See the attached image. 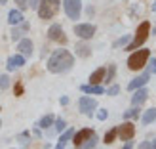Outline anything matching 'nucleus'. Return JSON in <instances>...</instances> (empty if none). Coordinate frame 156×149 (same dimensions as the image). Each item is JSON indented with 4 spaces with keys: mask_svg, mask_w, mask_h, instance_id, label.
I'll use <instances>...</instances> for the list:
<instances>
[{
    "mask_svg": "<svg viewBox=\"0 0 156 149\" xmlns=\"http://www.w3.org/2000/svg\"><path fill=\"white\" fill-rule=\"evenodd\" d=\"M74 65V58L69 50H55L48 59V71L50 73H67Z\"/></svg>",
    "mask_w": 156,
    "mask_h": 149,
    "instance_id": "f257e3e1",
    "label": "nucleus"
},
{
    "mask_svg": "<svg viewBox=\"0 0 156 149\" xmlns=\"http://www.w3.org/2000/svg\"><path fill=\"white\" fill-rule=\"evenodd\" d=\"M151 35V23L149 21H143L141 25L137 27V33H135V38L131 40V44L126 46V50H139L141 46L147 42V38Z\"/></svg>",
    "mask_w": 156,
    "mask_h": 149,
    "instance_id": "f03ea898",
    "label": "nucleus"
},
{
    "mask_svg": "<svg viewBox=\"0 0 156 149\" xmlns=\"http://www.w3.org/2000/svg\"><path fill=\"white\" fill-rule=\"evenodd\" d=\"M149 56H151V52L145 50V48L133 52L128 58V67L131 69V71H141V69L147 65V61H149Z\"/></svg>",
    "mask_w": 156,
    "mask_h": 149,
    "instance_id": "7ed1b4c3",
    "label": "nucleus"
},
{
    "mask_svg": "<svg viewBox=\"0 0 156 149\" xmlns=\"http://www.w3.org/2000/svg\"><path fill=\"white\" fill-rule=\"evenodd\" d=\"M59 10V0H40L38 2V15L42 19H51Z\"/></svg>",
    "mask_w": 156,
    "mask_h": 149,
    "instance_id": "20e7f679",
    "label": "nucleus"
},
{
    "mask_svg": "<svg viewBox=\"0 0 156 149\" xmlns=\"http://www.w3.org/2000/svg\"><path fill=\"white\" fill-rule=\"evenodd\" d=\"M65 4V12L71 19L80 17V10H82V0H63Z\"/></svg>",
    "mask_w": 156,
    "mask_h": 149,
    "instance_id": "39448f33",
    "label": "nucleus"
},
{
    "mask_svg": "<svg viewBox=\"0 0 156 149\" xmlns=\"http://www.w3.org/2000/svg\"><path fill=\"white\" fill-rule=\"evenodd\" d=\"M74 33H76V36L88 40V38H91L95 35V27H93L91 23H80V25H74Z\"/></svg>",
    "mask_w": 156,
    "mask_h": 149,
    "instance_id": "423d86ee",
    "label": "nucleus"
},
{
    "mask_svg": "<svg viewBox=\"0 0 156 149\" xmlns=\"http://www.w3.org/2000/svg\"><path fill=\"white\" fill-rule=\"evenodd\" d=\"M78 109H80L84 115H93V111L97 109V101L93 98L84 96V98H80V101H78Z\"/></svg>",
    "mask_w": 156,
    "mask_h": 149,
    "instance_id": "0eeeda50",
    "label": "nucleus"
},
{
    "mask_svg": "<svg viewBox=\"0 0 156 149\" xmlns=\"http://www.w3.org/2000/svg\"><path fill=\"white\" fill-rule=\"evenodd\" d=\"M93 136H97V134H95V130H91V128H82L80 132H74L73 142H74V145H76V147H80L84 142H88V140H90V138H93Z\"/></svg>",
    "mask_w": 156,
    "mask_h": 149,
    "instance_id": "6e6552de",
    "label": "nucleus"
},
{
    "mask_svg": "<svg viewBox=\"0 0 156 149\" xmlns=\"http://www.w3.org/2000/svg\"><path fill=\"white\" fill-rule=\"evenodd\" d=\"M118 136L122 142H128V140H131L135 136V126H133V122H124L118 126Z\"/></svg>",
    "mask_w": 156,
    "mask_h": 149,
    "instance_id": "1a4fd4ad",
    "label": "nucleus"
},
{
    "mask_svg": "<svg viewBox=\"0 0 156 149\" xmlns=\"http://www.w3.org/2000/svg\"><path fill=\"white\" fill-rule=\"evenodd\" d=\"M48 36H50V40H53V42H67V38H65V35H63V29H61V25H51L50 27V31H48Z\"/></svg>",
    "mask_w": 156,
    "mask_h": 149,
    "instance_id": "9d476101",
    "label": "nucleus"
},
{
    "mask_svg": "<svg viewBox=\"0 0 156 149\" xmlns=\"http://www.w3.org/2000/svg\"><path fill=\"white\" fill-rule=\"evenodd\" d=\"M23 65H25V56H21V54H15V56H12L10 59H8V71H15V69H21Z\"/></svg>",
    "mask_w": 156,
    "mask_h": 149,
    "instance_id": "9b49d317",
    "label": "nucleus"
},
{
    "mask_svg": "<svg viewBox=\"0 0 156 149\" xmlns=\"http://www.w3.org/2000/svg\"><path fill=\"white\" fill-rule=\"evenodd\" d=\"M149 76H151L149 73H143L141 76H135L133 80H131V82L128 84V90H133V92H135L137 88H143V86H145L147 82H149Z\"/></svg>",
    "mask_w": 156,
    "mask_h": 149,
    "instance_id": "f8f14e48",
    "label": "nucleus"
},
{
    "mask_svg": "<svg viewBox=\"0 0 156 149\" xmlns=\"http://www.w3.org/2000/svg\"><path fill=\"white\" fill-rule=\"evenodd\" d=\"M17 50H19V54H21V56L29 58L30 54H33V42H30L29 38H21V40H19V44H17Z\"/></svg>",
    "mask_w": 156,
    "mask_h": 149,
    "instance_id": "ddd939ff",
    "label": "nucleus"
},
{
    "mask_svg": "<svg viewBox=\"0 0 156 149\" xmlns=\"http://www.w3.org/2000/svg\"><path fill=\"white\" fill-rule=\"evenodd\" d=\"M147 98H149V92H147V88L143 86V88H137L135 94H133V98H131V103L133 105H141L147 101Z\"/></svg>",
    "mask_w": 156,
    "mask_h": 149,
    "instance_id": "4468645a",
    "label": "nucleus"
},
{
    "mask_svg": "<svg viewBox=\"0 0 156 149\" xmlns=\"http://www.w3.org/2000/svg\"><path fill=\"white\" fill-rule=\"evenodd\" d=\"M105 75H107V69L105 67L95 69V71L91 73V76H90V84H101V82L105 80Z\"/></svg>",
    "mask_w": 156,
    "mask_h": 149,
    "instance_id": "2eb2a0df",
    "label": "nucleus"
},
{
    "mask_svg": "<svg viewBox=\"0 0 156 149\" xmlns=\"http://www.w3.org/2000/svg\"><path fill=\"white\" fill-rule=\"evenodd\" d=\"M73 136H74V128H67L63 134H61L59 142H57V149H65V145L73 140Z\"/></svg>",
    "mask_w": 156,
    "mask_h": 149,
    "instance_id": "dca6fc26",
    "label": "nucleus"
},
{
    "mask_svg": "<svg viewBox=\"0 0 156 149\" xmlns=\"http://www.w3.org/2000/svg\"><path fill=\"white\" fill-rule=\"evenodd\" d=\"M80 90H82L84 94H95V96L105 94V90L101 88V84H84V86H80Z\"/></svg>",
    "mask_w": 156,
    "mask_h": 149,
    "instance_id": "f3484780",
    "label": "nucleus"
},
{
    "mask_svg": "<svg viewBox=\"0 0 156 149\" xmlns=\"http://www.w3.org/2000/svg\"><path fill=\"white\" fill-rule=\"evenodd\" d=\"M74 50H76V56L78 58H88L90 54H91V48H90L88 44H82V42H78Z\"/></svg>",
    "mask_w": 156,
    "mask_h": 149,
    "instance_id": "a211bd4d",
    "label": "nucleus"
},
{
    "mask_svg": "<svg viewBox=\"0 0 156 149\" xmlns=\"http://www.w3.org/2000/svg\"><path fill=\"white\" fill-rule=\"evenodd\" d=\"M8 21H10L12 25L23 23V13H21V10H12L10 13H8Z\"/></svg>",
    "mask_w": 156,
    "mask_h": 149,
    "instance_id": "6ab92c4d",
    "label": "nucleus"
},
{
    "mask_svg": "<svg viewBox=\"0 0 156 149\" xmlns=\"http://www.w3.org/2000/svg\"><path fill=\"white\" fill-rule=\"evenodd\" d=\"M53 122H55V117L50 113V115H44L42 117L40 122H38V126H40V128H50V126H53Z\"/></svg>",
    "mask_w": 156,
    "mask_h": 149,
    "instance_id": "aec40b11",
    "label": "nucleus"
},
{
    "mask_svg": "<svg viewBox=\"0 0 156 149\" xmlns=\"http://www.w3.org/2000/svg\"><path fill=\"white\" fill-rule=\"evenodd\" d=\"M141 121H143V124H151V122H154V121H156V107H152V109H147Z\"/></svg>",
    "mask_w": 156,
    "mask_h": 149,
    "instance_id": "412c9836",
    "label": "nucleus"
},
{
    "mask_svg": "<svg viewBox=\"0 0 156 149\" xmlns=\"http://www.w3.org/2000/svg\"><path fill=\"white\" fill-rule=\"evenodd\" d=\"M116 136H118V126H116V128H112V130H108L107 134H105V140H103V142L111 145V143L114 142V140H116Z\"/></svg>",
    "mask_w": 156,
    "mask_h": 149,
    "instance_id": "4be33fe9",
    "label": "nucleus"
},
{
    "mask_svg": "<svg viewBox=\"0 0 156 149\" xmlns=\"http://www.w3.org/2000/svg\"><path fill=\"white\" fill-rule=\"evenodd\" d=\"M27 29H29V25H27V23H23V27H21V29H17V27H15V29L12 31V38H13V40H17V42H19V38L23 36V33H25Z\"/></svg>",
    "mask_w": 156,
    "mask_h": 149,
    "instance_id": "5701e85b",
    "label": "nucleus"
},
{
    "mask_svg": "<svg viewBox=\"0 0 156 149\" xmlns=\"http://www.w3.org/2000/svg\"><path fill=\"white\" fill-rule=\"evenodd\" d=\"M95 145H97V136H93V138H90V140H88V142H84L78 149H93Z\"/></svg>",
    "mask_w": 156,
    "mask_h": 149,
    "instance_id": "b1692460",
    "label": "nucleus"
},
{
    "mask_svg": "<svg viewBox=\"0 0 156 149\" xmlns=\"http://www.w3.org/2000/svg\"><path fill=\"white\" fill-rule=\"evenodd\" d=\"M137 117H141V113H139L137 105H135L133 109H129V111H126V113H124V119H137Z\"/></svg>",
    "mask_w": 156,
    "mask_h": 149,
    "instance_id": "393cba45",
    "label": "nucleus"
},
{
    "mask_svg": "<svg viewBox=\"0 0 156 149\" xmlns=\"http://www.w3.org/2000/svg\"><path fill=\"white\" fill-rule=\"evenodd\" d=\"M114 75H116V65H111V67H108V69H107V75H105V80H107V82H111V80H112V78H114Z\"/></svg>",
    "mask_w": 156,
    "mask_h": 149,
    "instance_id": "a878e982",
    "label": "nucleus"
},
{
    "mask_svg": "<svg viewBox=\"0 0 156 149\" xmlns=\"http://www.w3.org/2000/svg\"><path fill=\"white\" fill-rule=\"evenodd\" d=\"M10 86V76L8 75H0V90H6Z\"/></svg>",
    "mask_w": 156,
    "mask_h": 149,
    "instance_id": "bb28decb",
    "label": "nucleus"
},
{
    "mask_svg": "<svg viewBox=\"0 0 156 149\" xmlns=\"http://www.w3.org/2000/svg\"><path fill=\"white\" fill-rule=\"evenodd\" d=\"M53 124H55V130H57V132H63V130H65V126H67L63 119H57V121L53 122Z\"/></svg>",
    "mask_w": 156,
    "mask_h": 149,
    "instance_id": "cd10ccee",
    "label": "nucleus"
},
{
    "mask_svg": "<svg viewBox=\"0 0 156 149\" xmlns=\"http://www.w3.org/2000/svg\"><path fill=\"white\" fill-rule=\"evenodd\" d=\"M15 4H17L19 10L23 12V10H27V8H29V0H15Z\"/></svg>",
    "mask_w": 156,
    "mask_h": 149,
    "instance_id": "c85d7f7f",
    "label": "nucleus"
},
{
    "mask_svg": "<svg viewBox=\"0 0 156 149\" xmlns=\"http://www.w3.org/2000/svg\"><path fill=\"white\" fill-rule=\"evenodd\" d=\"M118 92H120V88H118V86H111V88L107 90V94H108V96H116Z\"/></svg>",
    "mask_w": 156,
    "mask_h": 149,
    "instance_id": "c756f323",
    "label": "nucleus"
},
{
    "mask_svg": "<svg viewBox=\"0 0 156 149\" xmlns=\"http://www.w3.org/2000/svg\"><path fill=\"white\" fill-rule=\"evenodd\" d=\"M149 71H151V73H156V59H151V63H149Z\"/></svg>",
    "mask_w": 156,
    "mask_h": 149,
    "instance_id": "7c9ffc66",
    "label": "nucleus"
},
{
    "mask_svg": "<svg viewBox=\"0 0 156 149\" xmlns=\"http://www.w3.org/2000/svg\"><path fill=\"white\" fill-rule=\"evenodd\" d=\"M139 149H152V143H151V142H141Z\"/></svg>",
    "mask_w": 156,
    "mask_h": 149,
    "instance_id": "2f4dec72",
    "label": "nucleus"
},
{
    "mask_svg": "<svg viewBox=\"0 0 156 149\" xmlns=\"http://www.w3.org/2000/svg\"><path fill=\"white\" fill-rule=\"evenodd\" d=\"M21 94H23V86L17 82V84H15V96H21Z\"/></svg>",
    "mask_w": 156,
    "mask_h": 149,
    "instance_id": "473e14b6",
    "label": "nucleus"
},
{
    "mask_svg": "<svg viewBox=\"0 0 156 149\" xmlns=\"http://www.w3.org/2000/svg\"><path fill=\"white\" fill-rule=\"evenodd\" d=\"M97 117H99L101 121H105V119H107V111H105V109H101V111L97 113Z\"/></svg>",
    "mask_w": 156,
    "mask_h": 149,
    "instance_id": "72a5a7b5",
    "label": "nucleus"
},
{
    "mask_svg": "<svg viewBox=\"0 0 156 149\" xmlns=\"http://www.w3.org/2000/svg\"><path fill=\"white\" fill-rule=\"evenodd\" d=\"M38 2L40 0H29V8H38Z\"/></svg>",
    "mask_w": 156,
    "mask_h": 149,
    "instance_id": "f704fd0d",
    "label": "nucleus"
},
{
    "mask_svg": "<svg viewBox=\"0 0 156 149\" xmlns=\"http://www.w3.org/2000/svg\"><path fill=\"white\" fill-rule=\"evenodd\" d=\"M131 147H133V142H131V140H128V142L124 143V147H122V149H131Z\"/></svg>",
    "mask_w": 156,
    "mask_h": 149,
    "instance_id": "c9c22d12",
    "label": "nucleus"
},
{
    "mask_svg": "<svg viewBox=\"0 0 156 149\" xmlns=\"http://www.w3.org/2000/svg\"><path fill=\"white\" fill-rule=\"evenodd\" d=\"M126 42H128V35H126V36H124V38H120V40H118V42H116V46H120V44H126Z\"/></svg>",
    "mask_w": 156,
    "mask_h": 149,
    "instance_id": "e433bc0d",
    "label": "nucleus"
},
{
    "mask_svg": "<svg viewBox=\"0 0 156 149\" xmlns=\"http://www.w3.org/2000/svg\"><path fill=\"white\" fill-rule=\"evenodd\" d=\"M59 101H61V105H67V103H69V98H67V96H63Z\"/></svg>",
    "mask_w": 156,
    "mask_h": 149,
    "instance_id": "4c0bfd02",
    "label": "nucleus"
},
{
    "mask_svg": "<svg viewBox=\"0 0 156 149\" xmlns=\"http://www.w3.org/2000/svg\"><path fill=\"white\" fill-rule=\"evenodd\" d=\"M152 149H156V140H154V142H152Z\"/></svg>",
    "mask_w": 156,
    "mask_h": 149,
    "instance_id": "58836bf2",
    "label": "nucleus"
},
{
    "mask_svg": "<svg viewBox=\"0 0 156 149\" xmlns=\"http://www.w3.org/2000/svg\"><path fill=\"white\" fill-rule=\"evenodd\" d=\"M8 2V0H0V4H6Z\"/></svg>",
    "mask_w": 156,
    "mask_h": 149,
    "instance_id": "ea45409f",
    "label": "nucleus"
},
{
    "mask_svg": "<svg viewBox=\"0 0 156 149\" xmlns=\"http://www.w3.org/2000/svg\"><path fill=\"white\" fill-rule=\"evenodd\" d=\"M152 10H156V2H154V6H152Z\"/></svg>",
    "mask_w": 156,
    "mask_h": 149,
    "instance_id": "a19ab883",
    "label": "nucleus"
},
{
    "mask_svg": "<svg viewBox=\"0 0 156 149\" xmlns=\"http://www.w3.org/2000/svg\"><path fill=\"white\" fill-rule=\"evenodd\" d=\"M0 126H2V122H0Z\"/></svg>",
    "mask_w": 156,
    "mask_h": 149,
    "instance_id": "79ce46f5",
    "label": "nucleus"
}]
</instances>
